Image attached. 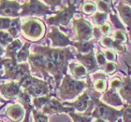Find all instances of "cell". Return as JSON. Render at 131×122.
Listing matches in <instances>:
<instances>
[{
  "mask_svg": "<svg viewBox=\"0 0 131 122\" xmlns=\"http://www.w3.org/2000/svg\"><path fill=\"white\" fill-rule=\"evenodd\" d=\"M21 31H22V22H21V18L18 17V18H14V19L11 20V24L7 32H8L14 39H17V37L19 36Z\"/></svg>",
  "mask_w": 131,
  "mask_h": 122,
  "instance_id": "obj_25",
  "label": "cell"
},
{
  "mask_svg": "<svg viewBox=\"0 0 131 122\" xmlns=\"http://www.w3.org/2000/svg\"><path fill=\"white\" fill-rule=\"evenodd\" d=\"M91 100L93 101L95 107L92 112V117L100 118L108 122H118V120L122 118V109L117 110L114 107L108 105L99 100L101 96L100 93L96 92L93 88H87Z\"/></svg>",
  "mask_w": 131,
  "mask_h": 122,
  "instance_id": "obj_2",
  "label": "cell"
},
{
  "mask_svg": "<svg viewBox=\"0 0 131 122\" xmlns=\"http://www.w3.org/2000/svg\"><path fill=\"white\" fill-rule=\"evenodd\" d=\"M46 36L51 40V47L54 49H65L68 46H72L74 43V41H72L68 35L61 32L59 28L56 26H52Z\"/></svg>",
  "mask_w": 131,
  "mask_h": 122,
  "instance_id": "obj_10",
  "label": "cell"
},
{
  "mask_svg": "<svg viewBox=\"0 0 131 122\" xmlns=\"http://www.w3.org/2000/svg\"><path fill=\"white\" fill-rule=\"evenodd\" d=\"M41 112L47 116L52 114H58V113H66L68 115L71 112H75V110L72 107L65 105L64 103H61V101L58 98L52 96L46 105L42 108Z\"/></svg>",
  "mask_w": 131,
  "mask_h": 122,
  "instance_id": "obj_12",
  "label": "cell"
},
{
  "mask_svg": "<svg viewBox=\"0 0 131 122\" xmlns=\"http://www.w3.org/2000/svg\"><path fill=\"white\" fill-rule=\"evenodd\" d=\"M118 68V65L114 62H107V64L104 66L102 69L105 71V73L109 74V75H112V73H114L115 71L117 70Z\"/></svg>",
  "mask_w": 131,
  "mask_h": 122,
  "instance_id": "obj_40",
  "label": "cell"
},
{
  "mask_svg": "<svg viewBox=\"0 0 131 122\" xmlns=\"http://www.w3.org/2000/svg\"><path fill=\"white\" fill-rule=\"evenodd\" d=\"M102 102L112 107H120L124 106L123 100L121 96L117 93V91L107 90L102 95Z\"/></svg>",
  "mask_w": 131,
  "mask_h": 122,
  "instance_id": "obj_17",
  "label": "cell"
},
{
  "mask_svg": "<svg viewBox=\"0 0 131 122\" xmlns=\"http://www.w3.org/2000/svg\"><path fill=\"white\" fill-rule=\"evenodd\" d=\"M94 43H95L94 39L89 41H74L72 47H74L77 49L78 53L87 54L90 51L94 50V48H95V44Z\"/></svg>",
  "mask_w": 131,
  "mask_h": 122,
  "instance_id": "obj_23",
  "label": "cell"
},
{
  "mask_svg": "<svg viewBox=\"0 0 131 122\" xmlns=\"http://www.w3.org/2000/svg\"><path fill=\"white\" fill-rule=\"evenodd\" d=\"M3 54H5V49H4V48L2 47V45L0 44V60L2 59Z\"/></svg>",
  "mask_w": 131,
  "mask_h": 122,
  "instance_id": "obj_44",
  "label": "cell"
},
{
  "mask_svg": "<svg viewBox=\"0 0 131 122\" xmlns=\"http://www.w3.org/2000/svg\"><path fill=\"white\" fill-rule=\"evenodd\" d=\"M8 103V101H7V100H5L4 98L0 95V104H2V105H5L6 103Z\"/></svg>",
  "mask_w": 131,
  "mask_h": 122,
  "instance_id": "obj_43",
  "label": "cell"
},
{
  "mask_svg": "<svg viewBox=\"0 0 131 122\" xmlns=\"http://www.w3.org/2000/svg\"><path fill=\"white\" fill-rule=\"evenodd\" d=\"M1 68L4 70V76H0V79H8L11 81L19 82L25 76L31 75L29 63H18L15 59L2 58L0 60V71Z\"/></svg>",
  "mask_w": 131,
  "mask_h": 122,
  "instance_id": "obj_3",
  "label": "cell"
},
{
  "mask_svg": "<svg viewBox=\"0 0 131 122\" xmlns=\"http://www.w3.org/2000/svg\"><path fill=\"white\" fill-rule=\"evenodd\" d=\"M121 19L123 20L125 24L127 27V30L131 33V7L126 5L123 1H119L116 7Z\"/></svg>",
  "mask_w": 131,
  "mask_h": 122,
  "instance_id": "obj_20",
  "label": "cell"
},
{
  "mask_svg": "<svg viewBox=\"0 0 131 122\" xmlns=\"http://www.w3.org/2000/svg\"><path fill=\"white\" fill-rule=\"evenodd\" d=\"M22 9L20 12V17L28 16H46L54 13L49 6H47L43 1L32 0L22 2Z\"/></svg>",
  "mask_w": 131,
  "mask_h": 122,
  "instance_id": "obj_8",
  "label": "cell"
},
{
  "mask_svg": "<svg viewBox=\"0 0 131 122\" xmlns=\"http://www.w3.org/2000/svg\"><path fill=\"white\" fill-rule=\"evenodd\" d=\"M68 69L69 70L70 76L74 79H77V80H82L83 78H87L88 76H89L87 70L81 63L69 62Z\"/></svg>",
  "mask_w": 131,
  "mask_h": 122,
  "instance_id": "obj_19",
  "label": "cell"
},
{
  "mask_svg": "<svg viewBox=\"0 0 131 122\" xmlns=\"http://www.w3.org/2000/svg\"><path fill=\"white\" fill-rule=\"evenodd\" d=\"M0 122H3V121H1V120H0Z\"/></svg>",
  "mask_w": 131,
  "mask_h": 122,
  "instance_id": "obj_50",
  "label": "cell"
},
{
  "mask_svg": "<svg viewBox=\"0 0 131 122\" xmlns=\"http://www.w3.org/2000/svg\"><path fill=\"white\" fill-rule=\"evenodd\" d=\"M122 83H123V79H121L118 76H115L110 81L108 90H112V91H116L117 90H120L122 87Z\"/></svg>",
  "mask_w": 131,
  "mask_h": 122,
  "instance_id": "obj_35",
  "label": "cell"
},
{
  "mask_svg": "<svg viewBox=\"0 0 131 122\" xmlns=\"http://www.w3.org/2000/svg\"><path fill=\"white\" fill-rule=\"evenodd\" d=\"M100 45L105 47L107 49H112L113 51H117L120 54H124L126 53V48L123 44H119L118 42L112 37L109 36H105L100 39Z\"/></svg>",
  "mask_w": 131,
  "mask_h": 122,
  "instance_id": "obj_18",
  "label": "cell"
},
{
  "mask_svg": "<svg viewBox=\"0 0 131 122\" xmlns=\"http://www.w3.org/2000/svg\"><path fill=\"white\" fill-rule=\"evenodd\" d=\"M13 40L14 38L7 31H0V44L4 49H6Z\"/></svg>",
  "mask_w": 131,
  "mask_h": 122,
  "instance_id": "obj_31",
  "label": "cell"
},
{
  "mask_svg": "<svg viewBox=\"0 0 131 122\" xmlns=\"http://www.w3.org/2000/svg\"><path fill=\"white\" fill-rule=\"evenodd\" d=\"M33 118L34 122H49V117L45 114H43L41 111H38L35 108L33 109Z\"/></svg>",
  "mask_w": 131,
  "mask_h": 122,
  "instance_id": "obj_36",
  "label": "cell"
},
{
  "mask_svg": "<svg viewBox=\"0 0 131 122\" xmlns=\"http://www.w3.org/2000/svg\"><path fill=\"white\" fill-rule=\"evenodd\" d=\"M109 17H110V19H111V22H112V23L113 24V26H114L115 31L120 30V31H124V32H125L126 28H125V26H124L123 23L119 21V19H118V17H117V15H116V14L110 13Z\"/></svg>",
  "mask_w": 131,
  "mask_h": 122,
  "instance_id": "obj_34",
  "label": "cell"
},
{
  "mask_svg": "<svg viewBox=\"0 0 131 122\" xmlns=\"http://www.w3.org/2000/svg\"><path fill=\"white\" fill-rule=\"evenodd\" d=\"M87 88L88 84L85 80H77L67 74L58 88V99L64 102L73 100Z\"/></svg>",
  "mask_w": 131,
  "mask_h": 122,
  "instance_id": "obj_4",
  "label": "cell"
},
{
  "mask_svg": "<svg viewBox=\"0 0 131 122\" xmlns=\"http://www.w3.org/2000/svg\"><path fill=\"white\" fill-rule=\"evenodd\" d=\"M96 7L101 12L104 13H112V8H111V5L112 4V1H96Z\"/></svg>",
  "mask_w": 131,
  "mask_h": 122,
  "instance_id": "obj_32",
  "label": "cell"
},
{
  "mask_svg": "<svg viewBox=\"0 0 131 122\" xmlns=\"http://www.w3.org/2000/svg\"><path fill=\"white\" fill-rule=\"evenodd\" d=\"M43 2L45 3L47 6H49L52 11H54L53 8H55V7L62 5V1H43Z\"/></svg>",
  "mask_w": 131,
  "mask_h": 122,
  "instance_id": "obj_42",
  "label": "cell"
},
{
  "mask_svg": "<svg viewBox=\"0 0 131 122\" xmlns=\"http://www.w3.org/2000/svg\"><path fill=\"white\" fill-rule=\"evenodd\" d=\"M22 9V5L19 1H0V17L6 18H18Z\"/></svg>",
  "mask_w": 131,
  "mask_h": 122,
  "instance_id": "obj_11",
  "label": "cell"
},
{
  "mask_svg": "<svg viewBox=\"0 0 131 122\" xmlns=\"http://www.w3.org/2000/svg\"><path fill=\"white\" fill-rule=\"evenodd\" d=\"M81 11L83 15L86 16H91L96 12V2H92V1H85L82 2L81 6Z\"/></svg>",
  "mask_w": 131,
  "mask_h": 122,
  "instance_id": "obj_27",
  "label": "cell"
},
{
  "mask_svg": "<svg viewBox=\"0 0 131 122\" xmlns=\"http://www.w3.org/2000/svg\"><path fill=\"white\" fill-rule=\"evenodd\" d=\"M75 58L87 70L88 74L96 73V71L100 68L97 64V62H96V53L94 52V50L90 51L87 54H81V53L76 52Z\"/></svg>",
  "mask_w": 131,
  "mask_h": 122,
  "instance_id": "obj_14",
  "label": "cell"
},
{
  "mask_svg": "<svg viewBox=\"0 0 131 122\" xmlns=\"http://www.w3.org/2000/svg\"><path fill=\"white\" fill-rule=\"evenodd\" d=\"M126 5H127V6H129V7H131V1H123Z\"/></svg>",
  "mask_w": 131,
  "mask_h": 122,
  "instance_id": "obj_47",
  "label": "cell"
},
{
  "mask_svg": "<svg viewBox=\"0 0 131 122\" xmlns=\"http://www.w3.org/2000/svg\"><path fill=\"white\" fill-rule=\"evenodd\" d=\"M5 116L11 122H21L25 117V109L21 103H12L6 109Z\"/></svg>",
  "mask_w": 131,
  "mask_h": 122,
  "instance_id": "obj_16",
  "label": "cell"
},
{
  "mask_svg": "<svg viewBox=\"0 0 131 122\" xmlns=\"http://www.w3.org/2000/svg\"><path fill=\"white\" fill-rule=\"evenodd\" d=\"M33 52H37L43 55L47 60L54 62L59 67L68 72L69 61L75 58V52L69 47L65 49H54L50 46H38L36 45L33 48Z\"/></svg>",
  "mask_w": 131,
  "mask_h": 122,
  "instance_id": "obj_1",
  "label": "cell"
},
{
  "mask_svg": "<svg viewBox=\"0 0 131 122\" xmlns=\"http://www.w3.org/2000/svg\"><path fill=\"white\" fill-rule=\"evenodd\" d=\"M68 6H61L59 10L54 11V15L45 19V22L48 25L52 26H68L70 21L73 19V16L77 12L78 2L68 1Z\"/></svg>",
  "mask_w": 131,
  "mask_h": 122,
  "instance_id": "obj_6",
  "label": "cell"
},
{
  "mask_svg": "<svg viewBox=\"0 0 131 122\" xmlns=\"http://www.w3.org/2000/svg\"><path fill=\"white\" fill-rule=\"evenodd\" d=\"M31 47V42L29 41H26L24 43V46L20 51L18 52V54L16 56V61L18 63H23V62H26V61H28V58L30 56V51H29V49Z\"/></svg>",
  "mask_w": 131,
  "mask_h": 122,
  "instance_id": "obj_24",
  "label": "cell"
},
{
  "mask_svg": "<svg viewBox=\"0 0 131 122\" xmlns=\"http://www.w3.org/2000/svg\"><path fill=\"white\" fill-rule=\"evenodd\" d=\"M72 25L77 41H89L94 36V27L83 17L73 19Z\"/></svg>",
  "mask_w": 131,
  "mask_h": 122,
  "instance_id": "obj_9",
  "label": "cell"
},
{
  "mask_svg": "<svg viewBox=\"0 0 131 122\" xmlns=\"http://www.w3.org/2000/svg\"><path fill=\"white\" fill-rule=\"evenodd\" d=\"M64 104L69 107H72L74 110L79 111L80 113H84L91 104V98L88 90H84L79 97L77 98L76 101H74L72 103H68L64 102Z\"/></svg>",
  "mask_w": 131,
  "mask_h": 122,
  "instance_id": "obj_15",
  "label": "cell"
},
{
  "mask_svg": "<svg viewBox=\"0 0 131 122\" xmlns=\"http://www.w3.org/2000/svg\"><path fill=\"white\" fill-rule=\"evenodd\" d=\"M113 39H114L116 42H118L119 44H123L125 42H126L127 40V35H126V33L124 32V31L117 30L115 31L114 34H113Z\"/></svg>",
  "mask_w": 131,
  "mask_h": 122,
  "instance_id": "obj_37",
  "label": "cell"
},
{
  "mask_svg": "<svg viewBox=\"0 0 131 122\" xmlns=\"http://www.w3.org/2000/svg\"><path fill=\"white\" fill-rule=\"evenodd\" d=\"M45 25L43 22L37 18H28L22 22V33L26 39L30 41L40 40L45 34Z\"/></svg>",
  "mask_w": 131,
  "mask_h": 122,
  "instance_id": "obj_7",
  "label": "cell"
},
{
  "mask_svg": "<svg viewBox=\"0 0 131 122\" xmlns=\"http://www.w3.org/2000/svg\"><path fill=\"white\" fill-rule=\"evenodd\" d=\"M93 82V89L98 93H104L107 90V82L106 78L96 79Z\"/></svg>",
  "mask_w": 131,
  "mask_h": 122,
  "instance_id": "obj_30",
  "label": "cell"
},
{
  "mask_svg": "<svg viewBox=\"0 0 131 122\" xmlns=\"http://www.w3.org/2000/svg\"><path fill=\"white\" fill-rule=\"evenodd\" d=\"M10 18L6 17H0V31H8L11 24Z\"/></svg>",
  "mask_w": 131,
  "mask_h": 122,
  "instance_id": "obj_39",
  "label": "cell"
},
{
  "mask_svg": "<svg viewBox=\"0 0 131 122\" xmlns=\"http://www.w3.org/2000/svg\"><path fill=\"white\" fill-rule=\"evenodd\" d=\"M118 122H123V121H122V118H121V119L118 120Z\"/></svg>",
  "mask_w": 131,
  "mask_h": 122,
  "instance_id": "obj_49",
  "label": "cell"
},
{
  "mask_svg": "<svg viewBox=\"0 0 131 122\" xmlns=\"http://www.w3.org/2000/svg\"><path fill=\"white\" fill-rule=\"evenodd\" d=\"M24 46V43L20 39H14L9 45L5 49V55L4 58H8V59H15L20 49H22Z\"/></svg>",
  "mask_w": 131,
  "mask_h": 122,
  "instance_id": "obj_21",
  "label": "cell"
},
{
  "mask_svg": "<svg viewBox=\"0 0 131 122\" xmlns=\"http://www.w3.org/2000/svg\"><path fill=\"white\" fill-rule=\"evenodd\" d=\"M68 116L71 117V119L73 122H92L93 117L90 116H85L82 113H75L71 112L68 114Z\"/></svg>",
  "mask_w": 131,
  "mask_h": 122,
  "instance_id": "obj_29",
  "label": "cell"
},
{
  "mask_svg": "<svg viewBox=\"0 0 131 122\" xmlns=\"http://www.w3.org/2000/svg\"><path fill=\"white\" fill-rule=\"evenodd\" d=\"M53 96V94H49L46 95V96H42V97H37V98H33L32 100V104L34 106V108L38 111H40L42 110L44 106L46 105L47 103L51 100V98Z\"/></svg>",
  "mask_w": 131,
  "mask_h": 122,
  "instance_id": "obj_26",
  "label": "cell"
},
{
  "mask_svg": "<svg viewBox=\"0 0 131 122\" xmlns=\"http://www.w3.org/2000/svg\"><path fill=\"white\" fill-rule=\"evenodd\" d=\"M22 91V88L17 81H9L0 84V95L8 102L19 97Z\"/></svg>",
  "mask_w": 131,
  "mask_h": 122,
  "instance_id": "obj_13",
  "label": "cell"
},
{
  "mask_svg": "<svg viewBox=\"0 0 131 122\" xmlns=\"http://www.w3.org/2000/svg\"><path fill=\"white\" fill-rule=\"evenodd\" d=\"M122 112V121L131 122V103H124Z\"/></svg>",
  "mask_w": 131,
  "mask_h": 122,
  "instance_id": "obj_33",
  "label": "cell"
},
{
  "mask_svg": "<svg viewBox=\"0 0 131 122\" xmlns=\"http://www.w3.org/2000/svg\"><path fill=\"white\" fill-rule=\"evenodd\" d=\"M19 84L22 88L23 91H25L32 98L42 97L51 94V85L47 80L41 79L28 75L23 77L19 81Z\"/></svg>",
  "mask_w": 131,
  "mask_h": 122,
  "instance_id": "obj_5",
  "label": "cell"
},
{
  "mask_svg": "<svg viewBox=\"0 0 131 122\" xmlns=\"http://www.w3.org/2000/svg\"><path fill=\"white\" fill-rule=\"evenodd\" d=\"M104 55H105V58H106V60L110 61V62H116L117 61V55L115 53L113 50L112 49H106L105 51H104Z\"/></svg>",
  "mask_w": 131,
  "mask_h": 122,
  "instance_id": "obj_41",
  "label": "cell"
},
{
  "mask_svg": "<svg viewBox=\"0 0 131 122\" xmlns=\"http://www.w3.org/2000/svg\"><path fill=\"white\" fill-rule=\"evenodd\" d=\"M96 62H97L98 66L100 68H103L107 64V62H106L107 60L106 58H105L104 52H102L99 49H97V51L96 52Z\"/></svg>",
  "mask_w": 131,
  "mask_h": 122,
  "instance_id": "obj_38",
  "label": "cell"
},
{
  "mask_svg": "<svg viewBox=\"0 0 131 122\" xmlns=\"http://www.w3.org/2000/svg\"><path fill=\"white\" fill-rule=\"evenodd\" d=\"M119 95L126 103H131V76L129 75L124 77L122 87L119 90Z\"/></svg>",
  "mask_w": 131,
  "mask_h": 122,
  "instance_id": "obj_22",
  "label": "cell"
},
{
  "mask_svg": "<svg viewBox=\"0 0 131 122\" xmlns=\"http://www.w3.org/2000/svg\"><path fill=\"white\" fill-rule=\"evenodd\" d=\"M109 15L107 13H104V12H96L93 16L91 17V20L96 27H99L101 25H103L106 23V21L108 19Z\"/></svg>",
  "mask_w": 131,
  "mask_h": 122,
  "instance_id": "obj_28",
  "label": "cell"
},
{
  "mask_svg": "<svg viewBox=\"0 0 131 122\" xmlns=\"http://www.w3.org/2000/svg\"><path fill=\"white\" fill-rule=\"evenodd\" d=\"M126 66H127V70H128L129 76H131V66H129L128 64H126Z\"/></svg>",
  "mask_w": 131,
  "mask_h": 122,
  "instance_id": "obj_46",
  "label": "cell"
},
{
  "mask_svg": "<svg viewBox=\"0 0 131 122\" xmlns=\"http://www.w3.org/2000/svg\"><path fill=\"white\" fill-rule=\"evenodd\" d=\"M92 122H108V121H106V120L104 119H100V118H96V119L93 120Z\"/></svg>",
  "mask_w": 131,
  "mask_h": 122,
  "instance_id": "obj_45",
  "label": "cell"
},
{
  "mask_svg": "<svg viewBox=\"0 0 131 122\" xmlns=\"http://www.w3.org/2000/svg\"><path fill=\"white\" fill-rule=\"evenodd\" d=\"M130 37H131V33H130ZM126 64H128L129 66H131V58H130V60H129V63H127V62H126Z\"/></svg>",
  "mask_w": 131,
  "mask_h": 122,
  "instance_id": "obj_48",
  "label": "cell"
}]
</instances>
